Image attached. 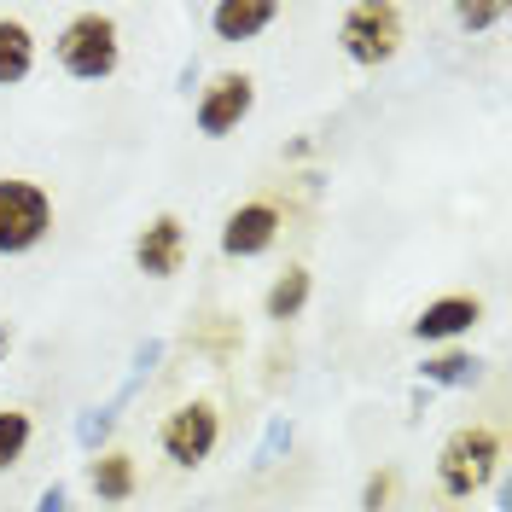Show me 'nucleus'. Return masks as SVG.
I'll return each instance as SVG.
<instances>
[{
	"label": "nucleus",
	"mask_w": 512,
	"mask_h": 512,
	"mask_svg": "<svg viewBox=\"0 0 512 512\" xmlns=\"http://www.w3.org/2000/svg\"><path fill=\"white\" fill-rule=\"evenodd\" d=\"M59 64L76 76V82H105L117 76L123 64V35H117V18L111 12H76L59 30Z\"/></svg>",
	"instance_id": "2"
},
{
	"label": "nucleus",
	"mask_w": 512,
	"mask_h": 512,
	"mask_svg": "<svg viewBox=\"0 0 512 512\" xmlns=\"http://www.w3.org/2000/svg\"><path fill=\"white\" fill-rule=\"evenodd\" d=\"M309 291H315L309 268H303V262H291L286 274L268 286V297H262V315H268V320H297V315H303V303H309Z\"/></svg>",
	"instance_id": "13"
},
{
	"label": "nucleus",
	"mask_w": 512,
	"mask_h": 512,
	"mask_svg": "<svg viewBox=\"0 0 512 512\" xmlns=\"http://www.w3.org/2000/svg\"><path fill=\"white\" fill-rule=\"evenodd\" d=\"M396 489H402L396 466H379V472L367 478V489H361V507H367V512H390V507H396Z\"/></svg>",
	"instance_id": "16"
},
{
	"label": "nucleus",
	"mask_w": 512,
	"mask_h": 512,
	"mask_svg": "<svg viewBox=\"0 0 512 512\" xmlns=\"http://www.w3.org/2000/svg\"><path fill=\"white\" fill-rule=\"evenodd\" d=\"M501 18H507L501 0H460V6H454V24H460V30H489V24H501Z\"/></svg>",
	"instance_id": "17"
},
{
	"label": "nucleus",
	"mask_w": 512,
	"mask_h": 512,
	"mask_svg": "<svg viewBox=\"0 0 512 512\" xmlns=\"http://www.w3.org/2000/svg\"><path fill=\"white\" fill-rule=\"evenodd\" d=\"M181 262H187V222H181L175 210H163V216H152V222L140 227V239H134V268L152 274V280H175Z\"/></svg>",
	"instance_id": "8"
},
{
	"label": "nucleus",
	"mask_w": 512,
	"mask_h": 512,
	"mask_svg": "<svg viewBox=\"0 0 512 512\" xmlns=\"http://www.w3.org/2000/svg\"><path fill=\"white\" fill-rule=\"evenodd\" d=\"M216 443H222V414H216V402L210 396H192V402H181L175 414L163 419L158 431V448L169 466H204L210 454H216Z\"/></svg>",
	"instance_id": "5"
},
{
	"label": "nucleus",
	"mask_w": 512,
	"mask_h": 512,
	"mask_svg": "<svg viewBox=\"0 0 512 512\" xmlns=\"http://www.w3.org/2000/svg\"><path fill=\"white\" fill-rule=\"evenodd\" d=\"M12 350V332H6V326H0V355Z\"/></svg>",
	"instance_id": "18"
},
{
	"label": "nucleus",
	"mask_w": 512,
	"mask_h": 512,
	"mask_svg": "<svg viewBox=\"0 0 512 512\" xmlns=\"http://www.w3.org/2000/svg\"><path fill=\"white\" fill-rule=\"evenodd\" d=\"M274 18H280L274 0H222V6H210V30H216V41H256Z\"/></svg>",
	"instance_id": "11"
},
{
	"label": "nucleus",
	"mask_w": 512,
	"mask_h": 512,
	"mask_svg": "<svg viewBox=\"0 0 512 512\" xmlns=\"http://www.w3.org/2000/svg\"><path fill=\"white\" fill-rule=\"evenodd\" d=\"M338 41L367 70L390 64L402 53V6H390V0H355L350 12H344V24H338Z\"/></svg>",
	"instance_id": "4"
},
{
	"label": "nucleus",
	"mask_w": 512,
	"mask_h": 512,
	"mask_svg": "<svg viewBox=\"0 0 512 512\" xmlns=\"http://www.w3.org/2000/svg\"><path fill=\"white\" fill-rule=\"evenodd\" d=\"M30 437H35V419L24 408H0V472H12L24 460Z\"/></svg>",
	"instance_id": "14"
},
{
	"label": "nucleus",
	"mask_w": 512,
	"mask_h": 512,
	"mask_svg": "<svg viewBox=\"0 0 512 512\" xmlns=\"http://www.w3.org/2000/svg\"><path fill=\"white\" fill-rule=\"evenodd\" d=\"M425 379L431 384H466V379H478V361L460 355V350H448V355H437V361H425Z\"/></svg>",
	"instance_id": "15"
},
{
	"label": "nucleus",
	"mask_w": 512,
	"mask_h": 512,
	"mask_svg": "<svg viewBox=\"0 0 512 512\" xmlns=\"http://www.w3.org/2000/svg\"><path fill=\"white\" fill-rule=\"evenodd\" d=\"M495 472H501V431L495 425H460L437 448V483L454 501H472L478 489H489Z\"/></svg>",
	"instance_id": "1"
},
{
	"label": "nucleus",
	"mask_w": 512,
	"mask_h": 512,
	"mask_svg": "<svg viewBox=\"0 0 512 512\" xmlns=\"http://www.w3.org/2000/svg\"><path fill=\"white\" fill-rule=\"evenodd\" d=\"M251 105H256V82L245 70H222V76H210V88L198 94L192 123H198V134L222 140V134H233V128L251 117Z\"/></svg>",
	"instance_id": "6"
},
{
	"label": "nucleus",
	"mask_w": 512,
	"mask_h": 512,
	"mask_svg": "<svg viewBox=\"0 0 512 512\" xmlns=\"http://www.w3.org/2000/svg\"><path fill=\"white\" fill-rule=\"evenodd\" d=\"M53 233V192L24 175H0V256H24Z\"/></svg>",
	"instance_id": "3"
},
{
	"label": "nucleus",
	"mask_w": 512,
	"mask_h": 512,
	"mask_svg": "<svg viewBox=\"0 0 512 512\" xmlns=\"http://www.w3.org/2000/svg\"><path fill=\"white\" fill-rule=\"evenodd\" d=\"M88 489H94L105 507H123L134 501V489H140V466H134V454L128 448H105L88 460Z\"/></svg>",
	"instance_id": "10"
},
{
	"label": "nucleus",
	"mask_w": 512,
	"mask_h": 512,
	"mask_svg": "<svg viewBox=\"0 0 512 512\" xmlns=\"http://www.w3.org/2000/svg\"><path fill=\"white\" fill-rule=\"evenodd\" d=\"M35 70V35L24 18H0V88H18Z\"/></svg>",
	"instance_id": "12"
},
{
	"label": "nucleus",
	"mask_w": 512,
	"mask_h": 512,
	"mask_svg": "<svg viewBox=\"0 0 512 512\" xmlns=\"http://www.w3.org/2000/svg\"><path fill=\"white\" fill-rule=\"evenodd\" d=\"M478 320H483V297L454 291V297H437V303H425V309H419L414 338H419V344H448V338H466Z\"/></svg>",
	"instance_id": "9"
},
{
	"label": "nucleus",
	"mask_w": 512,
	"mask_h": 512,
	"mask_svg": "<svg viewBox=\"0 0 512 512\" xmlns=\"http://www.w3.org/2000/svg\"><path fill=\"white\" fill-rule=\"evenodd\" d=\"M280 227H286V216H280V204H268V198H245L239 210H227V222H222V256H233V262H245V256L274 251Z\"/></svg>",
	"instance_id": "7"
}]
</instances>
